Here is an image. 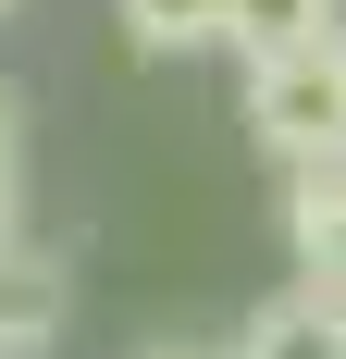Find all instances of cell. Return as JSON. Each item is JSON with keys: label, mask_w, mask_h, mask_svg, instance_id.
I'll list each match as a JSON object with an SVG mask.
<instances>
[{"label": "cell", "mask_w": 346, "mask_h": 359, "mask_svg": "<svg viewBox=\"0 0 346 359\" xmlns=\"http://www.w3.org/2000/svg\"><path fill=\"white\" fill-rule=\"evenodd\" d=\"M235 359H346V297H321V285H272V297L235 323Z\"/></svg>", "instance_id": "3957f363"}, {"label": "cell", "mask_w": 346, "mask_h": 359, "mask_svg": "<svg viewBox=\"0 0 346 359\" xmlns=\"http://www.w3.org/2000/svg\"><path fill=\"white\" fill-rule=\"evenodd\" d=\"M284 260H297V285L346 297V161L284 174Z\"/></svg>", "instance_id": "7a4b0ae2"}, {"label": "cell", "mask_w": 346, "mask_h": 359, "mask_svg": "<svg viewBox=\"0 0 346 359\" xmlns=\"http://www.w3.org/2000/svg\"><path fill=\"white\" fill-rule=\"evenodd\" d=\"M247 137L272 174H310V161H346V25L297 37L272 62H247Z\"/></svg>", "instance_id": "6da1fadb"}, {"label": "cell", "mask_w": 346, "mask_h": 359, "mask_svg": "<svg viewBox=\"0 0 346 359\" xmlns=\"http://www.w3.org/2000/svg\"><path fill=\"white\" fill-rule=\"evenodd\" d=\"M334 25H346L334 0H223V50H247V62H272L297 37H334Z\"/></svg>", "instance_id": "5b68a950"}, {"label": "cell", "mask_w": 346, "mask_h": 359, "mask_svg": "<svg viewBox=\"0 0 346 359\" xmlns=\"http://www.w3.org/2000/svg\"><path fill=\"white\" fill-rule=\"evenodd\" d=\"M62 334V260L50 248H13L0 260V359H37Z\"/></svg>", "instance_id": "277c9868"}, {"label": "cell", "mask_w": 346, "mask_h": 359, "mask_svg": "<svg viewBox=\"0 0 346 359\" xmlns=\"http://www.w3.org/2000/svg\"><path fill=\"white\" fill-rule=\"evenodd\" d=\"M0 13H25V0H0Z\"/></svg>", "instance_id": "9c48e42d"}, {"label": "cell", "mask_w": 346, "mask_h": 359, "mask_svg": "<svg viewBox=\"0 0 346 359\" xmlns=\"http://www.w3.org/2000/svg\"><path fill=\"white\" fill-rule=\"evenodd\" d=\"M137 359H235V347H210V334H148Z\"/></svg>", "instance_id": "ba28073f"}, {"label": "cell", "mask_w": 346, "mask_h": 359, "mask_svg": "<svg viewBox=\"0 0 346 359\" xmlns=\"http://www.w3.org/2000/svg\"><path fill=\"white\" fill-rule=\"evenodd\" d=\"M13 111H25V100L0 87V260L25 248V137H13Z\"/></svg>", "instance_id": "52a82bcc"}, {"label": "cell", "mask_w": 346, "mask_h": 359, "mask_svg": "<svg viewBox=\"0 0 346 359\" xmlns=\"http://www.w3.org/2000/svg\"><path fill=\"white\" fill-rule=\"evenodd\" d=\"M111 25L148 62H186V50H223V0H111Z\"/></svg>", "instance_id": "8992f818"}]
</instances>
